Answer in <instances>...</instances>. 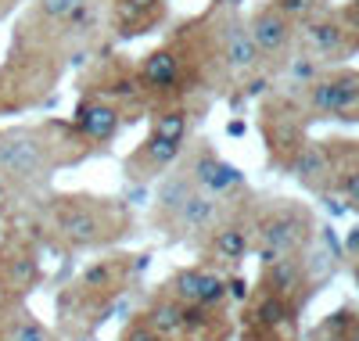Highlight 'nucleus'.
<instances>
[{"instance_id":"1","label":"nucleus","mask_w":359,"mask_h":341,"mask_svg":"<svg viewBox=\"0 0 359 341\" xmlns=\"http://www.w3.org/2000/svg\"><path fill=\"white\" fill-rule=\"evenodd\" d=\"M90 154L94 147L62 119L0 130V183L11 191H40L57 169L79 166Z\"/></svg>"},{"instance_id":"2","label":"nucleus","mask_w":359,"mask_h":341,"mask_svg":"<svg viewBox=\"0 0 359 341\" xmlns=\"http://www.w3.org/2000/svg\"><path fill=\"white\" fill-rule=\"evenodd\" d=\"M40 237L54 241L62 252H90L111 248L133 230V212L118 198L101 194H50L40 205Z\"/></svg>"},{"instance_id":"3","label":"nucleus","mask_w":359,"mask_h":341,"mask_svg":"<svg viewBox=\"0 0 359 341\" xmlns=\"http://www.w3.org/2000/svg\"><path fill=\"white\" fill-rule=\"evenodd\" d=\"M140 259L144 255L111 252L97 262H90L72 284L57 291V323L72 334H94V327L108 320L118 295L133 281V269L140 266Z\"/></svg>"},{"instance_id":"4","label":"nucleus","mask_w":359,"mask_h":341,"mask_svg":"<svg viewBox=\"0 0 359 341\" xmlns=\"http://www.w3.org/2000/svg\"><path fill=\"white\" fill-rule=\"evenodd\" d=\"M219 208L223 201L198 191L184 169L162 173L155 187V201H151V227L155 234L169 241H201L205 230L216 223Z\"/></svg>"},{"instance_id":"5","label":"nucleus","mask_w":359,"mask_h":341,"mask_svg":"<svg viewBox=\"0 0 359 341\" xmlns=\"http://www.w3.org/2000/svg\"><path fill=\"white\" fill-rule=\"evenodd\" d=\"M316 241V215L309 205L291 198L252 201V252L262 259L298 255Z\"/></svg>"},{"instance_id":"6","label":"nucleus","mask_w":359,"mask_h":341,"mask_svg":"<svg viewBox=\"0 0 359 341\" xmlns=\"http://www.w3.org/2000/svg\"><path fill=\"white\" fill-rule=\"evenodd\" d=\"M359 4L348 0L345 8H327L306 22L294 25V51L309 54L323 69L341 65L345 58L355 54L359 47V22H355Z\"/></svg>"},{"instance_id":"7","label":"nucleus","mask_w":359,"mask_h":341,"mask_svg":"<svg viewBox=\"0 0 359 341\" xmlns=\"http://www.w3.org/2000/svg\"><path fill=\"white\" fill-rule=\"evenodd\" d=\"M198 244H201L205 266H212V269L241 266L252 255V201H248V194L223 201L216 223L205 230V237Z\"/></svg>"},{"instance_id":"8","label":"nucleus","mask_w":359,"mask_h":341,"mask_svg":"<svg viewBox=\"0 0 359 341\" xmlns=\"http://www.w3.org/2000/svg\"><path fill=\"white\" fill-rule=\"evenodd\" d=\"M306 122L309 115L302 112V105H298L294 90H273L266 101H262V140H266V154L269 162L280 166V169H291L298 147H302L309 137H306Z\"/></svg>"},{"instance_id":"9","label":"nucleus","mask_w":359,"mask_h":341,"mask_svg":"<svg viewBox=\"0 0 359 341\" xmlns=\"http://www.w3.org/2000/svg\"><path fill=\"white\" fill-rule=\"evenodd\" d=\"M294 98L309 119L355 122L359 119V72L352 65H331L313 83L294 90Z\"/></svg>"},{"instance_id":"10","label":"nucleus","mask_w":359,"mask_h":341,"mask_svg":"<svg viewBox=\"0 0 359 341\" xmlns=\"http://www.w3.org/2000/svg\"><path fill=\"white\" fill-rule=\"evenodd\" d=\"M137 86L147 98V105H165V101H187L191 86H187V72H184V58H180L176 44L165 40L155 51H147L137 65H133Z\"/></svg>"},{"instance_id":"11","label":"nucleus","mask_w":359,"mask_h":341,"mask_svg":"<svg viewBox=\"0 0 359 341\" xmlns=\"http://www.w3.org/2000/svg\"><path fill=\"white\" fill-rule=\"evenodd\" d=\"M180 159H184V162H180V169H184V173L191 176L194 187L205 191L208 198H216V201H233V198L248 194L245 176L237 173L216 147H208L205 140L187 144Z\"/></svg>"},{"instance_id":"12","label":"nucleus","mask_w":359,"mask_h":341,"mask_svg":"<svg viewBox=\"0 0 359 341\" xmlns=\"http://www.w3.org/2000/svg\"><path fill=\"white\" fill-rule=\"evenodd\" d=\"M298 305L287 295H277L269 288H255L248 295V309H245V341H294L298 330Z\"/></svg>"},{"instance_id":"13","label":"nucleus","mask_w":359,"mask_h":341,"mask_svg":"<svg viewBox=\"0 0 359 341\" xmlns=\"http://www.w3.org/2000/svg\"><path fill=\"white\" fill-rule=\"evenodd\" d=\"M43 281L40 244L25 234H8L0 244V295L8 302H22Z\"/></svg>"},{"instance_id":"14","label":"nucleus","mask_w":359,"mask_h":341,"mask_svg":"<svg viewBox=\"0 0 359 341\" xmlns=\"http://www.w3.org/2000/svg\"><path fill=\"white\" fill-rule=\"evenodd\" d=\"M165 295L180 298L184 305H194V309H208V313H223L226 302H230V276L212 269V266H180L169 281L162 284Z\"/></svg>"},{"instance_id":"15","label":"nucleus","mask_w":359,"mask_h":341,"mask_svg":"<svg viewBox=\"0 0 359 341\" xmlns=\"http://www.w3.org/2000/svg\"><path fill=\"white\" fill-rule=\"evenodd\" d=\"M245 25H248V36L255 40L266 65H280V61L294 51V22L273 4V0L259 4L245 18Z\"/></svg>"},{"instance_id":"16","label":"nucleus","mask_w":359,"mask_h":341,"mask_svg":"<svg viewBox=\"0 0 359 341\" xmlns=\"http://www.w3.org/2000/svg\"><path fill=\"white\" fill-rule=\"evenodd\" d=\"M126 126V115L118 105L104 101V98H94V94H79L76 101V112H72V130L90 144V147H108L118 130Z\"/></svg>"},{"instance_id":"17","label":"nucleus","mask_w":359,"mask_h":341,"mask_svg":"<svg viewBox=\"0 0 359 341\" xmlns=\"http://www.w3.org/2000/svg\"><path fill=\"white\" fill-rule=\"evenodd\" d=\"M223 69L226 79H252L259 72H266L269 65L262 61L255 40L248 36V25L241 15H230L226 29H223Z\"/></svg>"},{"instance_id":"18","label":"nucleus","mask_w":359,"mask_h":341,"mask_svg":"<svg viewBox=\"0 0 359 341\" xmlns=\"http://www.w3.org/2000/svg\"><path fill=\"white\" fill-rule=\"evenodd\" d=\"M180 154H184V144H172V140H162L155 133H147L133 154H126V162H123V173L130 183H151L158 180L162 173H169L176 162H180Z\"/></svg>"},{"instance_id":"19","label":"nucleus","mask_w":359,"mask_h":341,"mask_svg":"<svg viewBox=\"0 0 359 341\" xmlns=\"http://www.w3.org/2000/svg\"><path fill=\"white\" fill-rule=\"evenodd\" d=\"M169 0H111L108 25L118 40H137L165 18Z\"/></svg>"},{"instance_id":"20","label":"nucleus","mask_w":359,"mask_h":341,"mask_svg":"<svg viewBox=\"0 0 359 341\" xmlns=\"http://www.w3.org/2000/svg\"><path fill=\"white\" fill-rule=\"evenodd\" d=\"M309 194H323L327 187H331V176H334V154H331V144L327 140H306L302 147H298L294 162L287 169Z\"/></svg>"},{"instance_id":"21","label":"nucleus","mask_w":359,"mask_h":341,"mask_svg":"<svg viewBox=\"0 0 359 341\" xmlns=\"http://www.w3.org/2000/svg\"><path fill=\"white\" fill-rule=\"evenodd\" d=\"M0 337L4 341H57V334L36 320L22 302H8V309L0 313Z\"/></svg>"},{"instance_id":"22","label":"nucleus","mask_w":359,"mask_h":341,"mask_svg":"<svg viewBox=\"0 0 359 341\" xmlns=\"http://www.w3.org/2000/svg\"><path fill=\"white\" fill-rule=\"evenodd\" d=\"M86 8H94V0H33V11H29L25 18L33 25H40V29H47L50 40H54V29L72 22Z\"/></svg>"},{"instance_id":"23","label":"nucleus","mask_w":359,"mask_h":341,"mask_svg":"<svg viewBox=\"0 0 359 341\" xmlns=\"http://www.w3.org/2000/svg\"><path fill=\"white\" fill-rule=\"evenodd\" d=\"M306 341H359V313L355 305H341L334 309L327 320H320Z\"/></svg>"},{"instance_id":"24","label":"nucleus","mask_w":359,"mask_h":341,"mask_svg":"<svg viewBox=\"0 0 359 341\" xmlns=\"http://www.w3.org/2000/svg\"><path fill=\"white\" fill-rule=\"evenodd\" d=\"M273 4L298 25V22H306V18H313V15H320V11H327V0H273Z\"/></svg>"},{"instance_id":"25","label":"nucleus","mask_w":359,"mask_h":341,"mask_svg":"<svg viewBox=\"0 0 359 341\" xmlns=\"http://www.w3.org/2000/svg\"><path fill=\"white\" fill-rule=\"evenodd\" d=\"M118 341H169V337H162V334H158V330H155L151 323H147V320H144V316L137 313V316H133V320H130V323L123 327V334H118Z\"/></svg>"},{"instance_id":"26","label":"nucleus","mask_w":359,"mask_h":341,"mask_svg":"<svg viewBox=\"0 0 359 341\" xmlns=\"http://www.w3.org/2000/svg\"><path fill=\"white\" fill-rule=\"evenodd\" d=\"M0 341H4V337H0Z\"/></svg>"}]
</instances>
